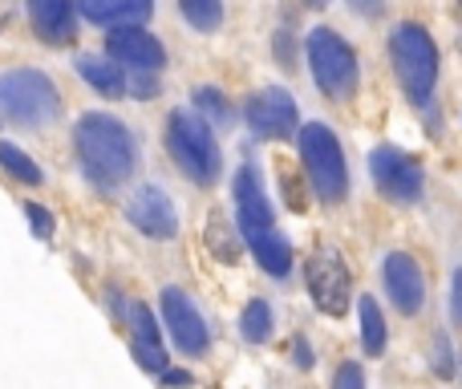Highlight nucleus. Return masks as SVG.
Masks as SVG:
<instances>
[{
    "instance_id": "obj_1",
    "label": "nucleus",
    "mask_w": 462,
    "mask_h": 389,
    "mask_svg": "<svg viewBox=\"0 0 462 389\" xmlns=\"http://www.w3.org/2000/svg\"><path fill=\"white\" fill-rule=\"evenodd\" d=\"M73 143H78V159L86 167V175L94 179L102 191L122 187L138 167V146L134 134L122 126L114 114H81L78 130H73Z\"/></svg>"
},
{
    "instance_id": "obj_2",
    "label": "nucleus",
    "mask_w": 462,
    "mask_h": 389,
    "mask_svg": "<svg viewBox=\"0 0 462 389\" xmlns=\"http://www.w3.org/2000/svg\"><path fill=\"white\" fill-rule=\"evenodd\" d=\"M167 151L179 162L191 183L211 187L219 179V143L216 126L208 118H199L195 110H171L167 118Z\"/></svg>"
},
{
    "instance_id": "obj_3",
    "label": "nucleus",
    "mask_w": 462,
    "mask_h": 389,
    "mask_svg": "<svg viewBox=\"0 0 462 389\" xmlns=\"http://www.w3.org/2000/svg\"><path fill=\"white\" fill-rule=\"evenodd\" d=\"M390 61L398 73L402 89L414 106H426L434 94V81H439V49H434L430 32L422 24L406 21L390 32Z\"/></svg>"
},
{
    "instance_id": "obj_4",
    "label": "nucleus",
    "mask_w": 462,
    "mask_h": 389,
    "mask_svg": "<svg viewBox=\"0 0 462 389\" xmlns=\"http://www.w3.org/2000/svg\"><path fill=\"white\" fill-rule=\"evenodd\" d=\"M0 114L16 126L41 130L57 122L61 114V94L41 69H13L0 73Z\"/></svg>"
},
{
    "instance_id": "obj_5",
    "label": "nucleus",
    "mask_w": 462,
    "mask_h": 389,
    "mask_svg": "<svg viewBox=\"0 0 462 389\" xmlns=\"http://www.w3.org/2000/svg\"><path fill=\"white\" fill-rule=\"evenodd\" d=\"M296 143H300L304 175H309L317 199L320 203H341L349 195V171H345V154L337 134L325 122H309V126L296 130Z\"/></svg>"
},
{
    "instance_id": "obj_6",
    "label": "nucleus",
    "mask_w": 462,
    "mask_h": 389,
    "mask_svg": "<svg viewBox=\"0 0 462 389\" xmlns=\"http://www.w3.org/2000/svg\"><path fill=\"white\" fill-rule=\"evenodd\" d=\"M309 69L328 102H345L357 89V53L328 24H317L309 32Z\"/></svg>"
},
{
    "instance_id": "obj_7",
    "label": "nucleus",
    "mask_w": 462,
    "mask_h": 389,
    "mask_svg": "<svg viewBox=\"0 0 462 389\" xmlns=\"http://www.w3.org/2000/svg\"><path fill=\"white\" fill-rule=\"evenodd\" d=\"M309 296L320 312L328 317H345L349 312V296H353V276L349 264L337 247L320 244L317 252L309 255Z\"/></svg>"
},
{
    "instance_id": "obj_8",
    "label": "nucleus",
    "mask_w": 462,
    "mask_h": 389,
    "mask_svg": "<svg viewBox=\"0 0 462 389\" xmlns=\"http://www.w3.org/2000/svg\"><path fill=\"white\" fill-rule=\"evenodd\" d=\"M369 175L382 187V195L393 199V203H418L426 191V175L418 167V159L402 154L398 146H377L369 154Z\"/></svg>"
},
{
    "instance_id": "obj_9",
    "label": "nucleus",
    "mask_w": 462,
    "mask_h": 389,
    "mask_svg": "<svg viewBox=\"0 0 462 389\" xmlns=\"http://www.w3.org/2000/svg\"><path fill=\"white\" fill-rule=\"evenodd\" d=\"M296 122H300L296 97L280 86H268L263 94H255L247 102V126H252L255 138H292L300 130Z\"/></svg>"
},
{
    "instance_id": "obj_10",
    "label": "nucleus",
    "mask_w": 462,
    "mask_h": 389,
    "mask_svg": "<svg viewBox=\"0 0 462 389\" xmlns=\"http://www.w3.org/2000/svg\"><path fill=\"white\" fill-rule=\"evenodd\" d=\"M162 320H167L171 337L183 353H208V325H203L199 309L191 304V296L183 288H162Z\"/></svg>"
},
{
    "instance_id": "obj_11",
    "label": "nucleus",
    "mask_w": 462,
    "mask_h": 389,
    "mask_svg": "<svg viewBox=\"0 0 462 389\" xmlns=\"http://www.w3.org/2000/svg\"><path fill=\"white\" fill-rule=\"evenodd\" d=\"M382 280H385V292H390L393 309L406 312V317L422 312V304H426V276H422V268H418L414 255H406V252L385 255Z\"/></svg>"
},
{
    "instance_id": "obj_12",
    "label": "nucleus",
    "mask_w": 462,
    "mask_h": 389,
    "mask_svg": "<svg viewBox=\"0 0 462 389\" xmlns=\"http://www.w3.org/2000/svg\"><path fill=\"white\" fill-rule=\"evenodd\" d=\"M126 215H130V223L151 239H175L179 236L175 203H171V195L154 183L143 187V191H134V199L126 203Z\"/></svg>"
},
{
    "instance_id": "obj_13",
    "label": "nucleus",
    "mask_w": 462,
    "mask_h": 389,
    "mask_svg": "<svg viewBox=\"0 0 462 389\" xmlns=\"http://www.w3.org/2000/svg\"><path fill=\"white\" fill-rule=\"evenodd\" d=\"M106 53L118 57V61L130 65V69H154L159 73L162 65H167V49H162V41L154 37V32L138 29V24H118V29L106 37Z\"/></svg>"
},
{
    "instance_id": "obj_14",
    "label": "nucleus",
    "mask_w": 462,
    "mask_h": 389,
    "mask_svg": "<svg viewBox=\"0 0 462 389\" xmlns=\"http://www.w3.org/2000/svg\"><path fill=\"white\" fill-rule=\"evenodd\" d=\"M236 207H239V227L244 231H255V227H272V203L263 195V183H260V171L255 167H239L236 171Z\"/></svg>"
},
{
    "instance_id": "obj_15",
    "label": "nucleus",
    "mask_w": 462,
    "mask_h": 389,
    "mask_svg": "<svg viewBox=\"0 0 462 389\" xmlns=\"http://www.w3.org/2000/svg\"><path fill=\"white\" fill-rule=\"evenodd\" d=\"M29 21L45 45L73 41V0H29Z\"/></svg>"
},
{
    "instance_id": "obj_16",
    "label": "nucleus",
    "mask_w": 462,
    "mask_h": 389,
    "mask_svg": "<svg viewBox=\"0 0 462 389\" xmlns=\"http://www.w3.org/2000/svg\"><path fill=\"white\" fill-rule=\"evenodd\" d=\"M78 8L89 24L118 29V24H143L154 13V0H78Z\"/></svg>"
},
{
    "instance_id": "obj_17",
    "label": "nucleus",
    "mask_w": 462,
    "mask_h": 389,
    "mask_svg": "<svg viewBox=\"0 0 462 389\" xmlns=\"http://www.w3.org/2000/svg\"><path fill=\"white\" fill-rule=\"evenodd\" d=\"M78 78L86 81V86H94L97 94H106V97H122L130 89V81H126V69H122V61L118 57H78Z\"/></svg>"
},
{
    "instance_id": "obj_18",
    "label": "nucleus",
    "mask_w": 462,
    "mask_h": 389,
    "mask_svg": "<svg viewBox=\"0 0 462 389\" xmlns=\"http://www.w3.org/2000/svg\"><path fill=\"white\" fill-rule=\"evenodd\" d=\"M244 239L252 244V255L260 260V268L268 276H288L292 268V247H288L284 236H276L272 227H255V231H244Z\"/></svg>"
},
{
    "instance_id": "obj_19",
    "label": "nucleus",
    "mask_w": 462,
    "mask_h": 389,
    "mask_svg": "<svg viewBox=\"0 0 462 389\" xmlns=\"http://www.w3.org/2000/svg\"><path fill=\"white\" fill-rule=\"evenodd\" d=\"M361 345H365L369 357H382L385 353V317L377 309L374 296H361Z\"/></svg>"
},
{
    "instance_id": "obj_20",
    "label": "nucleus",
    "mask_w": 462,
    "mask_h": 389,
    "mask_svg": "<svg viewBox=\"0 0 462 389\" xmlns=\"http://www.w3.org/2000/svg\"><path fill=\"white\" fill-rule=\"evenodd\" d=\"M208 252L219 255L224 264H236L239 255H244V247H239V239L231 236L227 219L219 211H211V219H208Z\"/></svg>"
},
{
    "instance_id": "obj_21",
    "label": "nucleus",
    "mask_w": 462,
    "mask_h": 389,
    "mask_svg": "<svg viewBox=\"0 0 462 389\" xmlns=\"http://www.w3.org/2000/svg\"><path fill=\"white\" fill-rule=\"evenodd\" d=\"M179 13L199 32H216L224 24V0H179Z\"/></svg>"
},
{
    "instance_id": "obj_22",
    "label": "nucleus",
    "mask_w": 462,
    "mask_h": 389,
    "mask_svg": "<svg viewBox=\"0 0 462 389\" xmlns=\"http://www.w3.org/2000/svg\"><path fill=\"white\" fill-rule=\"evenodd\" d=\"M0 167L8 171L13 179H21V183H29V187H41V167L32 162V154H24L21 146H13V143H0Z\"/></svg>"
},
{
    "instance_id": "obj_23",
    "label": "nucleus",
    "mask_w": 462,
    "mask_h": 389,
    "mask_svg": "<svg viewBox=\"0 0 462 389\" xmlns=\"http://www.w3.org/2000/svg\"><path fill=\"white\" fill-rule=\"evenodd\" d=\"M239 333H244V341L252 345H263L272 337V309L268 301H252L244 309V317H239Z\"/></svg>"
},
{
    "instance_id": "obj_24",
    "label": "nucleus",
    "mask_w": 462,
    "mask_h": 389,
    "mask_svg": "<svg viewBox=\"0 0 462 389\" xmlns=\"http://www.w3.org/2000/svg\"><path fill=\"white\" fill-rule=\"evenodd\" d=\"M195 110H199L203 118L211 122V126L227 130V122H231V106H227V97L219 94V89H211V86L195 89Z\"/></svg>"
},
{
    "instance_id": "obj_25",
    "label": "nucleus",
    "mask_w": 462,
    "mask_h": 389,
    "mask_svg": "<svg viewBox=\"0 0 462 389\" xmlns=\"http://www.w3.org/2000/svg\"><path fill=\"white\" fill-rule=\"evenodd\" d=\"M130 333H134V341H159V325H154V312L146 304H130Z\"/></svg>"
},
{
    "instance_id": "obj_26",
    "label": "nucleus",
    "mask_w": 462,
    "mask_h": 389,
    "mask_svg": "<svg viewBox=\"0 0 462 389\" xmlns=\"http://www.w3.org/2000/svg\"><path fill=\"white\" fill-rule=\"evenodd\" d=\"M134 357L146 374H162V369H167V349H162V341H134Z\"/></svg>"
},
{
    "instance_id": "obj_27",
    "label": "nucleus",
    "mask_w": 462,
    "mask_h": 389,
    "mask_svg": "<svg viewBox=\"0 0 462 389\" xmlns=\"http://www.w3.org/2000/svg\"><path fill=\"white\" fill-rule=\"evenodd\" d=\"M272 53H276V61L284 65V69H296V65H300V53H296V37H292V29H276Z\"/></svg>"
},
{
    "instance_id": "obj_28",
    "label": "nucleus",
    "mask_w": 462,
    "mask_h": 389,
    "mask_svg": "<svg viewBox=\"0 0 462 389\" xmlns=\"http://www.w3.org/2000/svg\"><path fill=\"white\" fill-rule=\"evenodd\" d=\"M430 366L439 377H455V349H450L447 333L434 337V353H430Z\"/></svg>"
},
{
    "instance_id": "obj_29",
    "label": "nucleus",
    "mask_w": 462,
    "mask_h": 389,
    "mask_svg": "<svg viewBox=\"0 0 462 389\" xmlns=\"http://www.w3.org/2000/svg\"><path fill=\"white\" fill-rule=\"evenodd\" d=\"M24 215H29V223H32V236H37V239H49V236H53V215H49L45 207H37V203H24Z\"/></svg>"
},
{
    "instance_id": "obj_30",
    "label": "nucleus",
    "mask_w": 462,
    "mask_h": 389,
    "mask_svg": "<svg viewBox=\"0 0 462 389\" xmlns=\"http://www.w3.org/2000/svg\"><path fill=\"white\" fill-rule=\"evenodd\" d=\"M333 385L337 389H357V385H365V374H361L357 366H341L333 374Z\"/></svg>"
},
{
    "instance_id": "obj_31",
    "label": "nucleus",
    "mask_w": 462,
    "mask_h": 389,
    "mask_svg": "<svg viewBox=\"0 0 462 389\" xmlns=\"http://www.w3.org/2000/svg\"><path fill=\"white\" fill-rule=\"evenodd\" d=\"M138 73H143V78H138L130 89L138 94V102H146L151 94H159V78H154V69H138Z\"/></svg>"
},
{
    "instance_id": "obj_32",
    "label": "nucleus",
    "mask_w": 462,
    "mask_h": 389,
    "mask_svg": "<svg viewBox=\"0 0 462 389\" xmlns=\"http://www.w3.org/2000/svg\"><path fill=\"white\" fill-rule=\"evenodd\" d=\"M450 317H455V325H462V268L450 280Z\"/></svg>"
},
{
    "instance_id": "obj_33",
    "label": "nucleus",
    "mask_w": 462,
    "mask_h": 389,
    "mask_svg": "<svg viewBox=\"0 0 462 389\" xmlns=\"http://www.w3.org/2000/svg\"><path fill=\"white\" fill-rule=\"evenodd\" d=\"M292 361L300 369H312V349H309V341H304V337H296V341H292Z\"/></svg>"
},
{
    "instance_id": "obj_34",
    "label": "nucleus",
    "mask_w": 462,
    "mask_h": 389,
    "mask_svg": "<svg viewBox=\"0 0 462 389\" xmlns=\"http://www.w3.org/2000/svg\"><path fill=\"white\" fill-rule=\"evenodd\" d=\"M361 16H382L385 13V0H349Z\"/></svg>"
},
{
    "instance_id": "obj_35",
    "label": "nucleus",
    "mask_w": 462,
    "mask_h": 389,
    "mask_svg": "<svg viewBox=\"0 0 462 389\" xmlns=\"http://www.w3.org/2000/svg\"><path fill=\"white\" fill-rule=\"evenodd\" d=\"M162 382H167V385H191L195 382V377L191 374H187V369H162Z\"/></svg>"
},
{
    "instance_id": "obj_36",
    "label": "nucleus",
    "mask_w": 462,
    "mask_h": 389,
    "mask_svg": "<svg viewBox=\"0 0 462 389\" xmlns=\"http://www.w3.org/2000/svg\"><path fill=\"white\" fill-rule=\"evenodd\" d=\"M309 5H317V8H325V5H328V0H309Z\"/></svg>"
}]
</instances>
